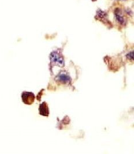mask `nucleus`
Segmentation results:
<instances>
[{"instance_id":"obj_1","label":"nucleus","mask_w":134,"mask_h":154,"mask_svg":"<svg viewBox=\"0 0 134 154\" xmlns=\"http://www.w3.org/2000/svg\"><path fill=\"white\" fill-rule=\"evenodd\" d=\"M50 59L51 63L55 65L61 67L64 65L63 57L58 51H54L51 52L50 56Z\"/></svg>"},{"instance_id":"obj_2","label":"nucleus","mask_w":134,"mask_h":154,"mask_svg":"<svg viewBox=\"0 0 134 154\" xmlns=\"http://www.w3.org/2000/svg\"><path fill=\"white\" fill-rule=\"evenodd\" d=\"M23 102L27 105H31L35 100V95L31 92H23L21 95Z\"/></svg>"},{"instance_id":"obj_3","label":"nucleus","mask_w":134,"mask_h":154,"mask_svg":"<svg viewBox=\"0 0 134 154\" xmlns=\"http://www.w3.org/2000/svg\"><path fill=\"white\" fill-rule=\"evenodd\" d=\"M56 80L57 82L62 84H68L71 81V79L70 75L65 72H60L56 77Z\"/></svg>"},{"instance_id":"obj_4","label":"nucleus","mask_w":134,"mask_h":154,"mask_svg":"<svg viewBox=\"0 0 134 154\" xmlns=\"http://www.w3.org/2000/svg\"><path fill=\"white\" fill-rule=\"evenodd\" d=\"M39 110L41 115H42L43 116H46V117L49 116V106L46 103V102H44L40 105Z\"/></svg>"},{"instance_id":"obj_5","label":"nucleus","mask_w":134,"mask_h":154,"mask_svg":"<svg viewBox=\"0 0 134 154\" xmlns=\"http://www.w3.org/2000/svg\"><path fill=\"white\" fill-rule=\"evenodd\" d=\"M116 16L117 20L120 22V24H124L126 23V19L124 18V17L121 14H120L119 12L116 14Z\"/></svg>"},{"instance_id":"obj_6","label":"nucleus","mask_w":134,"mask_h":154,"mask_svg":"<svg viewBox=\"0 0 134 154\" xmlns=\"http://www.w3.org/2000/svg\"><path fill=\"white\" fill-rule=\"evenodd\" d=\"M127 58L130 60H134V52H129L126 55Z\"/></svg>"}]
</instances>
